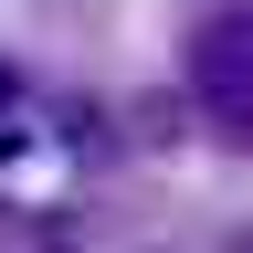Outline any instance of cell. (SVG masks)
I'll return each mask as SVG.
<instances>
[{
    "mask_svg": "<svg viewBox=\"0 0 253 253\" xmlns=\"http://www.w3.org/2000/svg\"><path fill=\"white\" fill-rule=\"evenodd\" d=\"M11 95H21V84H11V63H0V116H11Z\"/></svg>",
    "mask_w": 253,
    "mask_h": 253,
    "instance_id": "cell-2",
    "label": "cell"
},
{
    "mask_svg": "<svg viewBox=\"0 0 253 253\" xmlns=\"http://www.w3.org/2000/svg\"><path fill=\"white\" fill-rule=\"evenodd\" d=\"M243 253H253V243H243Z\"/></svg>",
    "mask_w": 253,
    "mask_h": 253,
    "instance_id": "cell-3",
    "label": "cell"
},
{
    "mask_svg": "<svg viewBox=\"0 0 253 253\" xmlns=\"http://www.w3.org/2000/svg\"><path fill=\"white\" fill-rule=\"evenodd\" d=\"M190 106H201L221 137L253 148V11H211L201 32H190Z\"/></svg>",
    "mask_w": 253,
    "mask_h": 253,
    "instance_id": "cell-1",
    "label": "cell"
}]
</instances>
